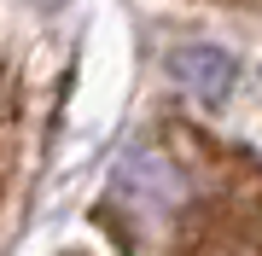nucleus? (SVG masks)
<instances>
[{
  "mask_svg": "<svg viewBox=\"0 0 262 256\" xmlns=\"http://www.w3.org/2000/svg\"><path fill=\"white\" fill-rule=\"evenodd\" d=\"M35 6H47V12H53V6H64V0H35Z\"/></svg>",
  "mask_w": 262,
  "mask_h": 256,
  "instance_id": "obj_5",
  "label": "nucleus"
},
{
  "mask_svg": "<svg viewBox=\"0 0 262 256\" xmlns=\"http://www.w3.org/2000/svg\"><path fill=\"white\" fill-rule=\"evenodd\" d=\"M18 140H24V82L12 58L0 53V204H6V180L18 169Z\"/></svg>",
  "mask_w": 262,
  "mask_h": 256,
  "instance_id": "obj_3",
  "label": "nucleus"
},
{
  "mask_svg": "<svg viewBox=\"0 0 262 256\" xmlns=\"http://www.w3.org/2000/svg\"><path fill=\"white\" fill-rule=\"evenodd\" d=\"M215 6H245V12H262V0H215Z\"/></svg>",
  "mask_w": 262,
  "mask_h": 256,
  "instance_id": "obj_4",
  "label": "nucleus"
},
{
  "mask_svg": "<svg viewBox=\"0 0 262 256\" xmlns=\"http://www.w3.org/2000/svg\"><path fill=\"white\" fill-rule=\"evenodd\" d=\"M169 76H175L181 87H187L192 99H204V105H222L227 94H233V76H239V64L227 53H215V47H181L175 58H169Z\"/></svg>",
  "mask_w": 262,
  "mask_h": 256,
  "instance_id": "obj_2",
  "label": "nucleus"
},
{
  "mask_svg": "<svg viewBox=\"0 0 262 256\" xmlns=\"http://www.w3.org/2000/svg\"><path fill=\"white\" fill-rule=\"evenodd\" d=\"M105 210L146 250H262V157L163 123L122 152Z\"/></svg>",
  "mask_w": 262,
  "mask_h": 256,
  "instance_id": "obj_1",
  "label": "nucleus"
}]
</instances>
